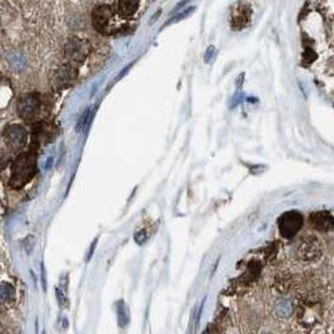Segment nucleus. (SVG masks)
<instances>
[{
  "label": "nucleus",
  "mask_w": 334,
  "mask_h": 334,
  "mask_svg": "<svg viewBox=\"0 0 334 334\" xmlns=\"http://www.w3.org/2000/svg\"><path fill=\"white\" fill-rule=\"evenodd\" d=\"M116 7L118 13H119L120 15L124 16V18H129V16H131L137 12V9H138L139 7V3L129 2V0L128 2H118L116 3Z\"/></svg>",
  "instance_id": "10"
},
{
  "label": "nucleus",
  "mask_w": 334,
  "mask_h": 334,
  "mask_svg": "<svg viewBox=\"0 0 334 334\" xmlns=\"http://www.w3.org/2000/svg\"><path fill=\"white\" fill-rule=\"evenodd\" d=\"M38 112V99L34 95H27L19 103V114L23 119H32Z\"/></svg>",
  "instance_id": "6"
},
{
  "label": "nucleus",
  "mask_w": 334,
  "mask_h": 334,
  "mask_svg": "<svg viewBox=\"0 0 334 334\" xmlns=\"http://www.w3.org/2000/svg\"><path fill=\"white\" fill-rule=\"evenodd\" d=\"M43 334H46V332H43Z\"/></svg>",
  "instance_id": "19"
},
{
  "label": "nucleus",
  "mask_w": 334,
  "mask_h": 334,
  "mask_svg": "<svg viewBox=\"0 0 334 334\" xmlns=\"http://www.w3.org/2000/svg\"><path fill=\"white\" fill-rule=\"evenodd\" d=\"M204 303H206V298H204L203 300H202V303H201V305H199V308H198V310H196V313H195V318H194V332L196 329H198V327H199V323H201V318H202V313H203V308H204Z\"/></svg>",
  "instance_id": "16"
},
{
  "label": "nucleus",
  "mask_w": 334,
  "mask_h": 334,
  "mask_svg": "<svg viewBox=\"0 0 334 334\" xmlns=\"http://www.w3.org/2000/svg\"><path fill=\"white\" fill-rule=\"evenodd\" d=\"M66 54H68L70 60L80 61V59L84 58V47L81 41L78 39L70 41L68 48H66Z\"/></svg>",
  "instance_id": "9"
},
{
  "label": "nucleus",
  "mask_w": 334,
  "mask_h": 334,
  "mask_svg": "<svg viewBox=\"0 0 334 334\" xmlns=\"http://www.w3.org/2000/svg\"><path fill=\"white\" fill-rule=\"evenodd\" d=\"M0 299L3 303H12L15 299V289L7 282L2 283L0 287Z\"/></svg>",
  "instance_id": "12"
},
{
  "label": "nucleus",
  "mask_w": 334,
  "mask_h": 334,
  "mask_svg": "<svg viewBox=\"0 0 334 334\" xmlns=\"http://www.w3.org/2000/svg\"><path fill=\"white\" fill-rule=\"evenodd\" d=\"M112 20V5L102 4L93 12V24L98 32L104 33L109 28Z\"/></svg>",
  "instance_id": "4"
},
{
  "label": "nucleus",
  "mask_w": 334,
  "mask_h": 334,
  "mask_svg": "<svg viewBox=\"0 0 334 334\" xmlns=\"http://www.w3.org/2000/svg\"><path fill=\"white\" fill-rule=\"evenodd\" d=\"M91 123H92V109H86L85 113L81 116L79 122H78V125H77L78 133H80V131L83 130H86V129L89 128V124H91Z\"/></svg>",
  "instance_id": "13"
},
{
  "label": "nucleus",
  "mask_w": 334,
  "mask_h": 334,
  "mask_svg": "<svg viewBox=\"0 0 334 334\" xmlns=\"http://www.w3.org/2000/svg\"><path fill=\"white\" fill-rule=\"evenodd\" d=\"M136 240H137V243L138 244H142L143 242H144L145 240V238H147V235H145V232L144 231H142V232H138L136 234Z\"/></svg>",
  "instance_id": "17"
},
{
  "label": "nucleus",
  "mask_w": 334,
  "mask_h": 334,
  "mask_svg": "<svg viewBox=\"0 0 334 334\" xmlns=\"http://www.w3.org/2000/svg\"><path fill=\"white\" fill-rule=\"evenodd\" d=\"M55 293H57V299H58V303H59V307H60V308H69V300L65 296H64L63 292L59 291V289L57 288V289H55Z\"/></svg>",
  "instance_id": "15"
},
{
  "label": "nucleus",
  "mask_w": 334,
  "mask_h": 334,
  "mask_svg": "<svg viewBox=\"0 0 334 334\" xmlns=\"http://www.w3.org/2000/svg\"><path fill=\"white\" fill-rule=\"evenodd\" d=\"M280 234L285 238H293L303 226V215L297 210L284 213L278 221Z\"/></svg>",
  "instance_id": "3"
},
{
  "label": "nucleus",
  "mask_w": 334,
  "mask_h": 334,
  "mask_svg": "<svg viewBox=\"0 0 334 334\" xmlns=\"http://www.w3.org/2000/svg\"><path fill=\"white\" fill-rule=\"evenodd\" d=\"M251 8L246 4H238V9H235L232 18V27L235 29H242L249 23L251 19Z\"/></svg>",
  "instance_id": "7"
},
{
  "label": "nucleus",
  "mask_w": 334,
  "mask_h": 334,
  "mask_svg": "<svg viewBox=\"0 0 334 334\" xmlns=\"http://www.w3.org/2000/svg\"><path fill=\"white\" fill-rule=\"evenodd\" d=\"M35 164L34 158L29 154H24V155L19 157L16 162L14 163L13 167V185L14 187H21L32 178L33 173H34Z\"/></svg>",
  "instance_id": "1"
},
{
  "label": "nucleus",
  "mask_w": 334,
  "mask_h": 334,
  "mask_svg": "<svg viewBox=\"0 0 334 334\" xmlns=\"http://www.w3.org/2000/svg\"><path fill=\"white\" fill-rule=\"evenodd\" d=\"M117 321H118V325L120 328H125L130 322V310H129L128 305L125 304V302L123 299L118 300L117 305Z\"/></svg>",
  "instance_id": "8"
},
{
  "label": "nucleus",
  "mask_w": 334,
  "mask_h": 334,
  "mask_svg": "<svg viewBox=\"0 0 334 334\" xmlns=\"http://www.w3.org/2000/svg\"><path fill=\"white\" fill-rule=\"evenodd\" d=\"M194 9H195V7H190V8H187V9H183V10H182V13H179L178 15L174 16L173 19H170V20L168 21L167 24H165V27H167V25H169L170 23H174V21H179V20H182V19L187 18L189 14L193 13V10H194Z\"/></svg>",
  "instance_id": "14"
},
{
  "label": "nucleus",
  "mask_w": 334,
  "mask_h": 334,
  "mask_svg": "<svg viewBox=\"0 0 334 334\" xmlns=\"http://www.w3.org/2000/svg\"><path fill=\"white\" fill-rule=\"evenodd\" d=\"M274 311H276L277 316L280 317V318H288V317H291L292 313H293V305H292V302L285 298L279 299L276 303Z\"/></svg>",
  "instance_id": "11"
},
{
  "label": "nucleus",
  "mask_w": 334,
  "mask_h": 334,
  "mask_svg": "<svg viewBox=\"0 0 334 334\" xmlns=\"http://www.w3.org/2000/svg\"><path fill=\"white\" fill-rule=\"evenodd\" d=\"M263 334H272V333H263Z\"/></svg>",
  "instance_id": "18"
},
{
  "label": "nucleus",
  "mask_w": 334,
  "mask_h": 334,
  "mask_svg": "<svg viewBox=\"0 0 334 334\" xmlns=\"http://www.w3.org/2000/svg\"><path fill=\"white\" fill-rule=\"evenodd\" d=\"M4 139L9 147L18 149L25 144L27 140V131L24 128L19 127V125H12V127L7 128L4 131Z\"/></svg>",
  "instance_id": "5"
},
{
  "label": "nucleus",
  "mask_w": 334,
  "mask_h": 334,
  "mask_svg": "<svg viewBox=\"0 0 334 334\" xmlns=\"http://www.w3.org/2000/svg\"><path fill=\"white\" fill-rule=\"evenodd\" d=\"M323 253V247L321 240L316 235H304L300 239L297 248V254L302 260L305 262H316L321 258Z\"/></svg>",
  "instance_id": "2"
}]
</instances>
